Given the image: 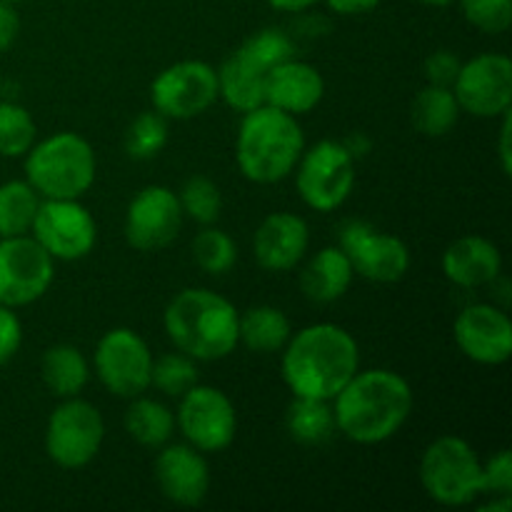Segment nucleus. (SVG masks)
<instances>
[{
  "instance_id": "1",
  "label": "nucleus",
  "mask_w": 512,
  "mask_h": 512,
  "mask_svg": "<svg viewBox=\"0 0 512 512\" xmlns=\"http://www.w3.org/2000/svg\"><path fill=\"white\" fill-rule=\"evenodd\" d=\"M335 428L358 445H380L393 438L413 413V388L388 368L358 370L333 400Z\"/></svg>"
},
{
  "instance_id": "2",
  "label": "nucleus",
  "mask_w": 512,
  "mask_h": 512,
  "mask_svg": "<svg viewBox=\"0 0 512 512\" xmlns=\"http://www.w3.org/2000/svg\"><path fill=\"white\" fill-rule=\"evenodd\" d=\"M280 353V375L298 398L333 400L360 370L358 343L335 323H315L298 330Z\"/></svg>"
},
{
  "instance_id": "3",
  "label": "nucleus",
  "mask_w": 512,
  "mask_h": 512,
  "mask_svg": "<svg viewBox=\"0 0 512 512\" xmlns=\"http://www.w3.org/2000/svg\"><path fill=\"white\" fill-rule=\"evenodd\" d=\"M238 308L208 288H185L163 313L168 338L193 360H223L238 348Z\"/></svg>"
},
{
  "instance_id": "4",
  "label": "nucleus",
  "mask_w": 512,
  "mask_h": 512,
  "mask_svg": "<svg viewBox=\"0 0 512 512\" xmlns=\"http://www.w3.org/2000/svg\"><path fill=\"white\" fill-rule=\"evenodd\" d=\"M305 150V135L298 118L273 105L243 113L235 138V163L245 180L275 185L288 178Z\"/></svg>"
},
{
  "instance_id": "5",
  "label": "nucleus",
  "mask_w": 512,
  "mask_h": 512,
  "mask_svg": "<svg viewBox=\"0 0 512 512\" xmlns=\"http://www.w3.org/2000/svg\"><path fill=\"white\" fill-rule=\"evenodd\" d=\"M98 158L88 140L73 130H60L45 140H35L25 153V180L43 200H80L95 183Z\"/></svg>"
},
{
  "instance_id": "6",
  "label": "nucleus",
  "mask_w": 512,
  "mask_h": 512,
  "mask_svg": "<svg viewBox=\"0 0 512 512\" xmlns=\"http://www.w3.org/2000/svg\"><path fill=\"white\" fill-rule=\"evenodd\" d=\"M483 463L468 440L440 435L420 458V483L443 508H463L483 495Z\"/></svg>"
},
{
  "instance_id": "7",
  "label": "nucleus",
  "mask_w": 512,
  "mask_h": 512,
  "mask_svg": "<svg viewBox=\"0 0 512 512\" xmlns=\"http://www.w3.org/2000/svg\"><path fill=\"white\" fill-rule=\"evenodd\" d=\"M293 173L300 200L315 213L343 208L355 188V158L343 140L325 138L305 148Z\"/></svg>"
},
{
  "instance_id": "8",
  "label": "nucleus",
  "mask_w": 512,
  "mask_h": 512,
  "mask_svg": "<svg viewBox=\"0 0 512 512\" xmlns=\"http://www.w3.org/2000/svg\"><path fill=\"white\" fill-rule=\"evenodd\" d=\"M103 438L105 423L100 410L75 395L65 398L50 413L45 425V453L58 468L80 470L98 458Z\"/></svg>"
},
{
  "instance_id": "9",
  "label": "nucleus",
  "mask_w": 512,
  "mask_h": 512,
  "mask_svg": "<svg viewBox=\"0 0 512 512\" xmlns=\"http://www.w3.org/2000/svg\"><path fill=\"white\" fill-rule=\"evenodd\" d=\"M150 100L168 120H193L218 100V70L205 60H178L150 83Z\"/></svg>"
},
{
  "instance_id": "10",
  "label": "nucleus",
  "mask_w": 512,
  "mask_h": 512,
  "mask_svg": "<svg viewBox=\"0 0 512 512\" xmlns=\"http://www.w3.org/2000/svg\"><path fill=\"white\" fill-rule=\"evenodd\" d=\"M93 368L108 393L130 400L150 388L153 353L133 328H113L95 345Z\"/></svg>"
},
{
  "instance_id": "11",
  "label": "nucleus",
  "mask_w": 512,
  "mask_h": 512,
  "mask_svg": "<svg viewBox=\"0 0 512 512\" xmlns=\"http://www.w3.org/2000/svg\"><path fill=\"white\" fill-rule=\"evenodd\" d=\"M30 235L43 245L53 260H83L98 243V225L93 213L80 200L50 198L40 200Z\"/></svg>"
},
{
  "instance_id": "12",
  "label": "nucleus",
  "mask_w": 512,
  "mask_h": 512,
  "mask_svg": "<svg viewBox=\"0 0 512 512\" xmlns=\"http://www.w3.org/2000/svg\"><path fill=\"white\" fill-rule=\"evenodd\" d=\"M178 400L175 428L183 433L185 443L200 453H220L233 443L238 433V413L223 390L198 383Z\"/></svg>"
},
{
  "instance_id": "13",
  "label": "nucleus",
  "mask_w": 512,
  "mask_h": 512,
  "mask_svg": "<svg viewBox=\"0 0 512 512\" xmlns=\"http://www.w3.org/2000/svg\"><path fill=\"white\" fill-rule=\"evenodd\" d=\"M55 260L33 235L0 238V303L25 308L50 290Z\"/></svg>"
},
{
  "instance_id": "14",
  "label": "nucleus",
  "mask_w": 512,
  "mask_h": 512,
  "mask_svg": "<svg viewBox=\"0 0 512 512\" xmlns=\"http://www.w3.org/2000/svg\"><path fill=\"white\" fill-rule=\"evenodd\" d=\"M340 250L355 275L370 283H398L410 270V250L398 235L383 233L365 220H348L340 228Z\"/></svg>"
},
{
  "instance_id": "15",
  "label": "nucleus",
  "mask_w": 512,
  "mask_h": 512,
  "mask_svg": "<svg viewBox=\"0 0 512 512\" xmlns=\"http://www.w3.org/2000/svg\"><path fill=\"white\" fill-rule=\"evenodd\" d=\"M453 93L463 113L500 118L512 105V63L503 53H480L460 65Z\"/></svg>"
},
{
  "instance_id": "16",
  "label": "nucleus",
  "mask_w": 512,
  "mask_h": 512,
  "mask_svg": "<svg viewBox=\"0 0 512 512\" xmlns=\"http://www.w3.org/2000/svg\"><path fill=\"white\" fill-rule=\"evenodd\" d=\"M178 193L165 185H145L125 210V240L140 253H155L173 243L183 228Z\"/></svg>"
},
{
  "instance_id": "17",
  "label": "nucleus",
  "mask_w": 512,
  "mask_h": 512,
  "mask_svg": "<svg viewBox=\"0 0 512 512\" xmlns=\"http://www.w3.org/2000/svg\"><path fill=\"white\" fill-rule=\"evenodd\" d=\"M453 338L460 353L478 365H503L512 355V323L498 305L475 303L460 310Z\"/></svg>"
},
{
  "instance_id": "18",
  "label": "nucleus",
  "mask_w": 512,
  "mask_h": 512,
  "mask_svg": "<svg viewBox=\"0 0 512 512\" xmlns=\"http://www.w3.org/2000/svg\"><path fill=\"white\" fill-rule=\"evenodd\" d=\"M153 473L160 493L180 508H198L208 498V460L190 443H165L155 458Z\"/></svg>"
},
{
  "instance_id": "19",
  "label": "nucleus",
  "mask_w": 512,
  "mask_h": 512,
  "mask_svg": "<svg viewBox=\"0 0 512 512\" xmlns=\"http://www.w3.org/2000/svg\"><path fill=\"white\" fill-rule=\"evenodd\" d=\"M310 228L295 213H270L253 235V255L268 273H288L308 255Z\"/></svg>"
},
{
  "instance_id": "20",
  "label": "nucleus",
  "mask_w": 512,
  "mask_h": 512,
  "mask_svg": "<svg viewBox=\"0 0 512 512\" xmlns=\"http://www.w3.org/2000/svg\"><path fill=\"white\" fill-rule=\"evenodd\" d=\"M325 95V80L315 65L290 58L265 75V105L290 115L313 113Z\"/></svg>"
},
{
  "instance_id": "21",
  "label": "nucleus",
  "mask_w": 512,
  "mask_h": 512,
  "mask_svg": "<svg viewBox=\"0 0 512 512\" xmlns=\"http://www.w3.org/2000/svg\"><path fill=\"white\" fill-rule=\"evenodd\" d=\"M443 273L458 288H485L503 273V255L493 240L483 235H463L445 248Z\"/></svg>"
},
{
  "instance_id": "22",
  "label": "nucleus",
  "mask_w": 512,
  "mask_h": 512,
  "mask_svg": "<svg viewBox=\"0 0 512 512\" xmlns=\"http://www.w3.org/2000/svg\"><path fill=\"white\" fill-rule=\"evenodd\" d=\"M355 278V270L350 265L348 255L340 248H323L308 260L300 275V288L305 298L313 303L328 305L343 298L350 290Z\"/></svg>"
},
{
  "instance_id": "23",
  "label": "nucleus",
  "mask_w": 512,
  "mask_h": 512,
  "mask_svg": "<svg viewBox=\"0 0 512 512\" xmlns=\"http://www.w3.org/2000/svg\"><path fill=\"white\" fill-rule=\"evenodd\" d=\"M293 335L288 315L275 305H255L240 313L238 318V345L250 353L270 355L280 353Z\"/></svg>"
},
{
  "instance_id": "24",
  "label": "nucleus",
  "mask_w": 512,
  "mask_h": 512,
  "mask_svg": "<svg viewBox=\"0 0 512 512\" xmlns=\"http://www.w3.org/2000/svg\"><path fill=\"white\" fill-rule=\"evenodd\" d=\"M40 375H43L45 388L55 398H75L85 390L90 380V363L83 350L75 345L60 343L43 353L40 360Z\"/></svg>"
},
{
  "instance_id": "25",
  "label": "nucleus",
  "mask_w": 512,
  "mask_h": 512,
  "mask_svg": "<svg viewBox=\"0 0 512 512\" xmlns=\"http://www.w3.org/2000/svg\"><path fill=\"white\" fill-rule=\"evenodd\" d=\"M218 98L238 113L265 105V73L245 63L238 53H230L218 68Z\"/></svg>"
},
{
  "instance_id": "26",
  "label": "nucleus",
  "mask_w": 512,
  "mask_h": 512,
  "mask_svg": "<svg viewBox=\"0 0 512 512\" xmlns=\"http://www.w3.org/2000/svg\"><path fill=\"white\" fill-rule=\"evenodd\" d=\"M460 115L463 110H460L458 98H455L453 88H445V85L425 83V88H420L410 105V120H413L415 130L428 138L448 135L458 125Z\"/></svg>"
},
{
  "instance_id": "27",
  "label": "nucleus",
  "mask_w": 512,
  "mask_h": 512,
  "mask_svg": "<svg viewBox=\"0 0 512 512\" xmlns=\"http://www.w3.org/2000/svg\"><path fill=\"white\" fill-rule=\"evenodd\" d=\"M125 430L138 445L150 450H160L170 443L175 433V413L165 403L153 398H130L128 413H125Z\"/></svg>"
},
{
  "instance_id": "28",
  "label": "nucleus",
  "mask_w": 512,
  "mask_h": 512,
  "mask_svg": "<svg viewBox=\"0 0 512 512\" xmlns=\"http://www.w3.org/2000/svg\"><path fill=\"white\" fill-rule=\"evenodd\" d=\"M285 428H288L290 438L303 445L325 443V440H330V435L338 433L333 403L293 395V403L288 405V413H285Z\"/></svg>"
},
{
  "instance_id": "29",
  "label": "nucleus",
  "mask_w": 512,
  "mask_h": 512,
  "mask_svg": "<svg viewBox=\"0 0 512 512\" xmlns=\"http://www.w3.org/2000/svg\"><path fill=\"white\" fill-rule=\"evenodd\" d=\"M40 195L28 180H8L0 185V238L30 235Z\"/></svg>"
},
{
  "instance_id": "30",
  "label": "nucleus",
  "mask_w": 512,
  "mask_h": 512,
  "mask_svg": "<svg viewBox=\"0 0 512 512\" xmlns=\"http://www.w3.org/2000/svg\"><path fill=\"white\" fill-rule=\"evenodd\" d=\"M235 53H238L245 63L253 65L255 70L268 75L275 65L295 58V43L285 30L263 28L258 30V33L250 35V38H245V43L240 45Z\"/></svg>"
},
{
  "instance_id": "31",
  "label": "nucleus",
  "mask_w": 512,
  "mask_h": 512,
  "mask_svg": "<svg viewBox=\"0 0 512 512\" xmlns=\"http://www.w3.org/2000/svg\"><path fill=\"white\" fill-rule=\"evenodd\" d=\"M193 258L205 273L225 275L238 263V245L225 230L203 225V230L193 240Z\"/></svg>"
},
{
  "instance_id": "32",
  "label": "nucleus",
  "mask_w": 512,
  "mask_h": 512,
  "mask_svg": "<svg viewBox=\"0 0 512 512\" xmlns=\"http://www.w3.org/2000/svg\"><path fill=\"white\" fill-rule=\"evenodd\" d=\"M168 138V118H163L158 110H145L135 115L125 130V153L133 160H150L168 145Z\"/></svg>"
},
{
  "instance_id": "33",
  "label": "nucleus",
  "mask_w": 512,
  "mask_h": 512,
  "mask_svg": "<svg viewBox=\"0 0 512 512\" xmlns=\"http://www.w3.org/2000/svg\"><path fill=\"white\" fill-rule=\"evenodd\" d=\"M38 140V125L28 108L18 103H0V155L23 158Z\"/></svg>"
},
{
  "instance_id": "34",
  "label": "nucleus",
  "mask_w": 512,
  "mask_h": 512,
  "mask_svg": "<svg viewBox=\"0 0 512 512\" xmlns=\"http://www.w3.org/2000/svg\"><path fill=\"white\" fill-rule=\"evenodd\" d=\"M183 215L198 225H213L223 213V193L218 185L205 175H193L183 183L178 193Z\"/></svg>"
},
{
  "instance_id": "35",
  "label": "nucleus",
  "mask_w": 512,
  "mask_h": 512,
  "mask_svg": "<svg viewBox=\"0 0 512 512\" xmlns=\"http://www.w3.org/2000/svg\"><path fill=\"white\" fill-rule=\"evenodd\" d=\"M150 385L160 390L168 398H183L193 385H198V368L195 360L185 353H168L153 360V373Z\"/></svg>"
},
{
  "instance_id": "36",
  "label": "nucleus",
  "mask_w": 512,
  "mask_h": 512,
  "mask_svg": "<svg viewBox=\"0 0 512 512\" xmlns=\"http://www.w3.org/2000/svg\"><path fill=\"white\" fill-rule=\"evenodd\" d=\"M460 8L480 33L500 35L512 25V0H460Z\"/></svg>"
},
{
  "instance_id": "37",
  "label": "nucleus",
  "mask_w": 512,
  "mask_h": 512,
  "mask_svg": "<svg viewBox=\"0 0 512 512\" xmlns=\"http://www.w3.org/2000/svg\"><path fill=\"white\" fill-rule=\"evenodd\" d=\"M483 495L505 498L512 493V453L500 450L488 463H483Z\"/></svg>"
},
{
  "instance_id": "38",
  "label": "nucleus",
  "mask_w": 512,
  "mask_h": 512,
  "mask_svg": "<svg viewBox=\"0 0 512 512\" xmlns=\"http://www.w3.org/2000/svg\"><path fill=\"white\" fill-rule=\"evenodd\" d=\"M460 65L463 63H460V58L455 53H450V50H435V53H430L423 63L425 83L453 88Z\"/></svg>"
},
{
  "instance_id": "39",
  "label": "nucleus",
  "mask_w": 512,
  "mask_h": 512,
  "mask_svg": "<svg viewBox=\"0 0 512 512\" xmlns=\"http://www.w3.org/2000/svg\"><path fill=\"white\" fill-rule=\"evenodd\" d=\"M23 345V325L13 308L0 303V365H8Z\"/></svg>"
},
{
  "instance_id": "40",
  "label": "nucleus",
  "mask_w": 512,
  "mask_h": 512,
  "mask_svg": "<svg viewBox=\"0 0 512 512\" xmlns=\"http://www.w3.org/2000/svg\"><path fill=\"white\" fill-rule=\"evenodd\" d=\"M20 33V18L15 13L13 3H5L0 0V53L13 48V43L18 40Z\"/></svg>"
},
{
  "instance_id": "41",
  "label": "nucleus",
  "mask_w": 512,
  "mask_h": 512,
  "mask_svg": "<svg viewBox=\"0 0 512 512\" xmlns=\"http://www.w3.org/2000/svg\"><path fill=\"white\" fill-rule=\"evenodd\" d=\"M503 123H500V143H498V155H500V168L505 175H510L512 170V148H510V135H512V115L508 113L500 115Z\"/></svg>"
},
{
  "instance_id": "42",
  "label": "nucleus",
  "mask_w": 512,
  "mask_h": 512,
  "mask_svg": "<svg viewBox=\"0 0 512 512\" xmlns=\"http://www.w3.org/2000/svg\"><path fill=\"white\" fill-rule=\"evenodd\" d=\"M325 3L338 15H363L378 8L380 0H325Z\"/></svg>"
},
{
  "instance_id": "43",
  "label": "nucleus",
  "mask_w": 512,
  "mask_h": 512,
  "mask_svg": "<svg viewBox=\"0 0 512 512\" xmlns=\"http://www.w3.org/2000/svg\"><path fill=\"white\" fill-rule=\"evenodd\" d=\"M275 10H283V13H300V10H308L310 5H315L318 0H268Z\"/></svg>"
},
{
  "instance_id": "44",
  "label": "nucleus",
  "mask_w": 512,
  "mask_h": 512,
  "mask_svg": "<svg viewBox=\"0 0 512 512\" xmlns=\"http://www.w3.org/2000/svg\"><path fill=\"white\" fill-rule=\"evenodd\" d=\"M512 498L505 495V498H493L488 505H483V512H510Z\"/></svg>"
},
{
  "instance_id": "45",
  "label": "nucleus",
  "mask_w": 512,
  "mask_h": 512,
  "mask_svg": "<svg viewBox=\"0 0 512 512\" xmlns=\"http://www.w3.org/2000/svg\"><path fill=\"white\" fill-rule=\"evenodd\" d=\"M420 3L433 5V8H445V5H450V3H453V0H420Z\"/></svg>"
},
{
  "instance_id": "46",
  "label": "nucleus",
  "mask_w": 512,
  "mask_h": 512,
  "mask_svg": "<svg viewBox=\"0 0 512 512\" xmlns=\"http://www.w3.org/2000/svg\"><path fill=\"white\" fill-rule=\"evenodd\" d=\"M5 3H20V0H5Z\"/></svg>"
}]
</instances>
